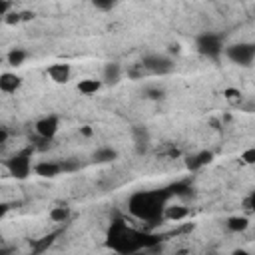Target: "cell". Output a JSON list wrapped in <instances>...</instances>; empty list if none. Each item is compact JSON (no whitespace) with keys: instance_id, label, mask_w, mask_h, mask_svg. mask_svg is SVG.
<instances>
[{"instance_id":"obj_1","label":"cell","mask_w":255,"mask_h":255,"mask_svg":"<svg viewBox=\"0 0 255 255\" xmlns=\"http://www.w3.org/2000/svg\"><path fill=\"white\" fill-rule=\"evenodd\" d=\"M106 243L112 251H116L120 255H131L135 251L155 247L159 243V235L139 231V229L128 225L124 219H116V221H112V225L108 229Z\"/></svg>"},{"instance_id":"obj_2","label":"cell","mask_w":255,"mask_h":255,"mask_svg":"<svg viewBox=\"0 0 255 255\" xmlns=\"http://www.w3.org/2000/svg\"><path fill=\"white\" fill-rule=\"evenodd\" d=\"M169 189H153V191H135L128 199V211L147 223H155L157 219H163V211L167 207Z\"/></svg>"},{"instance_id":"obj_3","label":"cell","mask_w":255,"mask_h":255,"mask_svg":"<svg viewBox=\"0 0 255 255\" xmlns=\"http://www.w3.org/2000/svg\"><path fill=\"white\" fill-rule=\"evenodd\" d=\"M34 147H30V149H26V151H22V153H16V155H12L4 165H6V169H8V173L12 175V177H16V179H26L28 175H30V171L34 169L32 167V161H30V151H32Z\"/></svg>"},{"instance_id":"obj_4","label":"cell","mask_w":255,"mask_h":255,"mask_svg":"<svg viewBox=\"0 0 255 255\" xmlns=\"http://www.w3.org/2000/svg\"><path fill=\"white\" fill-rule=\"evenodd\" d=\"M195 48H197L199 54H203V56H207V58H213V60H217V58L221 56V52H223L221 38H219L217 34H211V32H205V34L197 36Z\"/></svg>"},{"instance_id":"obj_5","label":"cell","mask_w":255,"mask_h":255,"mask_svg":"<svg viewBox=\"0 0 255 255\" xmlns=\"http://www.w3.org/2000/svg\"><path fill=\"white\" fill-rule=\"evenodd\" d=\"M225 56L239 66H249L255 58V44L249 42H239V44H231L225 48Z\"/></svg>"},{"instance_id":"obj_6","label":"cell","mask_w":255,"mask_h":255,"mask_svg":"<svg viewBox=\"0 0 255 255\" xmlns=\"http://www.w3.org/2000/svg\"><path fill=\"white\" fill-rule=\"evenodd\" d=\"M141 66L145 72L149 74H159V76H165L173 70V60L169 56H163V54H149V56H143L141 60Z\"/></svg>"},{"instance_id":"obj_7","label":"cell","mask_w":255,"mask_h":255,"mask_svg":"<svg viewBox=\"0 0 255 255\" xmlns=\"http://www.w3.org/2000/svg\"><path fill=\"white\" fill-rule=\"evenodd\" d=\"M58 128H60L58 116H44V118H40V120L36 122V126H34L38 137H40V139H46V141L54 139V135L58 133Z\"/></svg>"},{"instance_id":"obj_8","label":"cell","mask_w":255,"mask_h":255,"mask_svg":"<svg viewBox=\"0 0 255 255\" xmlns=\"http://www.w3.org/2000/svg\"><path fill=\"white\" fill-rule=\"evenodd\" d=\"M211 159H213V151H209V149H201V151L191 153V155L185 157V167H187L189 171H197V169L205 167L207 163H211Z\"/></svg>"},{"instance_id":"obj_9","label":"cell","mask_w":255,"mask_h":255,"mask_svg":"<svg viewBox=\"0 0 255 255\" xmlns=\"http://www.w3.org/2000/svg\"><path fill=\"white\" fill-rule=\"evenodd\" d=\"M131 133H133V145H135V151H137L139 155H143V153L149 149V143H151V139H149V131H147L143 126H133Z\"/></svg>"},{"instance_id":"obj_10","label":"cell","mask_w":255,"mask_h":255,"mask_svg":"<svg viewBox=\"0 0 255 255\" xmlns=\"http://www.w3.org/2000/svg\"><path fill=\"white\" fill-rule=\"evenodd\" d=\"M34 173L40 175V177H46V179H52L56 175L62 173V165L56 163V161H38L34 165Z\"/></svg>"},{"instance_id":"obj_11","label":"cell","mask_w":255,"mask_h":255,"mask_svg":"<svg viewBox=\"0 0 255 255\" xmlns=\"http://www.w3.org/2000/svg\"><path fill=\"white\" fill-rule=\"evenodd\" d=\"M48 76L56 82V84H66L68 80H70V76H72V68L68 66V64H52L50 68H48Z\"/></svg>"},{"instance_id":"obj_12","label":"cell","mask_w":255,"mask_h":255,"mask_svg":"<svg viewBox=\"0 0 255 255\" xmlns=\"http://www.w3.org/2000/svg\"><path fill=\"white\" fill-rule=\"evenodd\" d=\"M22 86V78L12 74V72H2L0 74V90L4 94H14Z\"/></svg>"},{"instance_id":"obj_13","label":"cell","mask_w":255,"mask_h":255,"mask_svg":"<svg viewBox=\"0 0 255 255\" xmlns=\"http://www.w3.org/2000/svg\"><path fill=\"white\" fill-rule=\"evenodd\" d=\"M120 76H122V68H120V64L110 62V64L104 66L102 80H104L106 84H118V82H120Z\"/></svg>"},{"instance_id":"obj_14","label":"cell","mask_w":255,"mask_h":255,"mask_svg":"<svg viewBox=\"0 0 255 255\" xmlns=\"http://www.w3.org/2000/svg\"><path fill=\"white\" fill-rule=\"evenodd\" d=\"M187 215H189V207L185 205H167L163 211V219H169V221H181Z\"/></svg>"},{"instance_id":"obj_15","label":"cell","mask_w":255,"mask_h":255,"mask_svg":"<svg viewBox=\"0 0 255 255\" xmlns=\"http://www.w3.org/2000/svg\"><path fill=\"white\" fill-rule=\"evenodd\" d=\"M100 88H102V80H96V78H84V80L78 82V92L84 94V96H92Z\"/></svg>"},{"instance_id":"obj_16","label":"cell","mask_w":255,"mask_h":255,"mask_svg":"<svg viewBox=\"0 0 255 255\" xmlns=\"http://www.w3.org/2000/svg\"><path fill=\"white\" fill-rule=\"evenodd\" d=\"M225 225H227L229 231L241 233V231H245V229L249 227V219H247L245 215H231V217L225 221Z\"/></svg>"},{"instance_id":"obj_17","label":"cell","mask_w":255,"mask_h":255,"mask_svg":"<svg viewBox=\"0 0 255 255\" xmlns=\"http://www.w3.org/2000/svg\"><path fill=\"white\" fill-rule=\"evenodd\" d=\"M116 157H118V153L112 147H98L94 151V161H98V163H108V161H114Z\"/></svg>"},{"instance_id":"obj_18","label":"cell","mask_w":255,"mask_h":255,"mask_svg":"<svg viewBox=\"0 0 255 255\" xmlns=\"http://www.w3.org/2000/svg\"><path fill=\"white\" fill-rule=\"evenodd\" d=\"M50 219L54 223H64L70 219V207L68 205H56L50 209Z\"/></svg>"},{"instance_id":"obj_19","label":"cell","mask_w":255,"mask_h":255,"mask_svg":"<svg viewBox=\"0 0 255 255\" xmlns=\"http://www.w3.org/2000/svg\"><path fill=\"white\" fill-rule=\"evenodd\" d=\"M26 58H28V54H26V50H22V48H14V50H10L8 56H6V60H8L10 66H22Z\"/></svg>"},{"instance_id":"obj_20","label":"cell","mask_w":255,"mask_h":255,"mask_svg":"<svg viewBox=\"0 0 255 255\" xmlns=\"http://www.w3.org/2000/svg\"><path fill=\"white\" fill-rule=\"evenodd\" d=\"M223 98H225L231 106H241V102H243V94H241L237 88H225V90H223Z\"/></svg>"},{"instance_id":"obj_21","label":"cell","mask_w":255,"mask_h":255,"mask_svg":"<svg viewBox=\"0 0 255 255\" xmlns=\"http://www.w3.org/2000/svg\"><path fill=\"white\" fill-rule=\"evenodd\" d=\"M167 189H169L171 195H177V197H189L191 195V187L187 183H183V181H179V183H175V185H171Z\"/></svg>"},{"instance_id":"obj_22","label":"cell","mask_w":255,"mask_h":255,"mask_svg":"<svg viewBox=\"0 0 255 255\" xmlns=\"http://www.w3.org/2000/svg\"><path fill=\"white\" fill-rule=\"evenodd\" d=\"M239 159H241L243 163H247V165H255V147L243 149L241 155H239Z\"/></svg>"},{"instance_id":"obj_23","label":"cell","mask_w":255,"mask_h":255,"mask_svg":"<svg viewBox=\"0 0 255 255\" xmlns=\"http://www.w3.org/2000/svg\"><path fill=\"white\" fill-rule=\"evenodd\" d=\"M60 165H62V171H66V173H72V171L80 169V161H76V159H64Z\"/></svg>"},{"instance_id":"obj_24","label":"cell","mask_w":255,"mask_h":255,"mask_svg":"<svg viewBox=\"0 0 255 255\" xmlns=\"http://www.w3.org/2000/svg\"><path fill=\"white\" fill-rule=\"evenodd\" d=\"M94 8H98L102 12H110L112 8H116V2H112V0H94Z\"/></svg>"},{"instance_id":"obj_25","label":"cell","mask_w":255,"mask_h":255,"mask_svg":"<svg viewBox=\"0 0 255 255\" xmlns=\"http://www.w3.org/2000/svg\"><path fill=\"white\" fill-rule=\"evenodd\" d=\"M22 20H24V18H22V12H16V10H14V12H10L6 18H2V22H4V24H10V26L20 24Z\"/></svg>"},{"instance_id":"obj_26","label":"cell","mask_w":255,"mask_h":255,"mask_svg":"<svg viewBox=\"0 0 255 255\" xmlns=\"http://www.w3.org/2000/svg\"><path fill=\"white\" fill-rule=\"evenodd\" d=\"M163 155H167V157H179V149L175 147V145H165L163 149H159Z\"/></svg>"},{"instance_id":"obj_27","label":"cell","mask_w":255,"mask_h":255,"mask_svg":"<svg viewBox=\"0 0 255 255\" xmlns=\"http://www.w3.org/2000/svg\"><path fill=\"white\" fill-rule=\"evenodd\" d=\"M243 207H245V209H249V211H255V191H251V193L245 197Z\"/></svg>"},{"instance_id":"obj_28","label":"cell","mask_w":255,"mask_h":255,"mask_svg":"<svg viewBox=\"0 0 255 255\" xmlns=\"http://www.w3.org/2000/svg\"><path fill=\"white\" fill-rule=\"evenodd\" d=\"M10 12H12V2L2 0V2H0V16H2V18H6Z\"/></svg>"},{"instance_id":"obj_29","label":"cell","mask_w":255,"mask_h":255,"mask_svg":"<svg viewBox=\"0 0 255 255\" xmlns=\"http://www.w3.org/2000/svg\"><path fill=\"white\" fill-rule=\"evenodd\" d=\"M145 94H147V98H151V100H159V98L163 96V92H161L159 88H147Z\"/></svg>"},{"instance_id":"obj_30","label":"cell","mask_w":255,"mask_h":255,"mask_svg":"<svg viewBox=\"0 0 255 255\" xmlns=\"http://www.w3.org/2000/svg\"><path fill=\"white\" fill-rule=\"evenodd\" d=\"M52 239H54V235H50V237H44L40 243H36V251H42V249H46V247L52 243Z\"/></svg>"},{"instance_id":"obj_31","label":"cell","mask_w":255,"mask_h":255,"mask_svg":"<svg viewBox=\"0 0 255 255\" xmlns=\"http://www.w3.org/2000/svg\"><path fill=\"white\" fill-rule=\"evenodd\" d=\"M80 135H84V137H92V135H94V129H92L90 126H82V128H80Z\"/></svg>"},{"instance_id":"obj_32","label":"cell","mask_w":255,"mask_h":255,"mask_svg":"<svg viewBox=\"0 0 255 255\" xmlns=\"http://www.w3.org/2000/svg\"><path fill=\"white\" fill-rule=\"evenodd\" d=\"M6 141H8V129H6V128H2V129H0V143L4 145Z\"/></svg>"},{"instance_id":"obj_33","label":"cell","mask_w":255,"mask_h":255,"mask_svg":"<svg viewBox=\"0 0 255 255\" xmlns=\"http://www.w3.org/2000/svg\"><path fill=\"white\" fill-rule=\"evenodd\" d=\"M167 52H169V54H179V44H171V46L167 48Z\"/></svg>"},{"instance_id":"obj_34","label":"cell","mask_w":255,"mask_h":255,"mask_svg":"<svg viewBox=\"0 0 255 255\" xmlns=\"http://www.w3.org/2000/svg\"><path fill=\"white\" fill-rule=\"evenodd\" d=\"M231 255H251V253H249V251H245V249H241V247H239V249H233V251H231Z\"/></svg>"},{"instance_id":"obj_35","label":"cell","mask_w":255,"mask_h":255,"mask_svg":"<svg viewBox=\"0 0 255 255\" xmlns=\"http://www.w3.org/2000/svg\"><path fill=\"white\" fill-rule=\"evenodd\" d=\"M131 255H147V253H145V249H143V251H135V253H131Z\"/></svg>"}]
</instances>
